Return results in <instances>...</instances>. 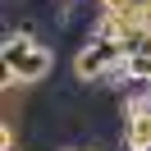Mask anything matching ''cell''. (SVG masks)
Wrapping results in <instances>:
<instances>
[{"instance_id": "2", "label": "cell", "mask_w": 151, "mask_h": 151, "mask_svg": "<svg viewBox=\"0 0 151 151\" xmlns=\"http://www.w3.org/2000/svg\"><path fill=\"white\" fill-rule=\"evenodd\" d=\"M124 60V46L119 41H105V37H83V46H78V55H73V78L83 87H96L101 83V73L110 64H119Z\"/></svg>"}, {"instance_id": "4", "label": "cell", "mask_w": 151, "mask_h": 151, "mask_svg": "<svg viewBox=\"0 0 151 151\" xmlns=\"http://www.w3.org/2000/svg\"><path fill=\"white\" fill-rule=\"evenodd\" d=\"M128 73L133 83H151V55H128Z\"/></svg>"}, {"instance_id": "3", "label": "cell", "mask_w": 151, "mask_h": 151, "mask_svg": "<svg viewBox=\"0 0 151 151\" xmlns=\"http://www.w3.org/2000/svg\"><path fill=\"white\" fill-rule=\"evenodd\" d=\"M119 151H151V114L119 128Z\"/></svg>"}, {"instance_id": "1", "label": "cell", "mask_w": 151, "mask_h": 151, "mask_svg": "<svg viewBox=\"0 0 151 151\" xmlns=\"http://www.w3.org/2000/svg\"><path fill=\"white\" fill-rule=\"evenodd\" d=\"M0 64H5V83L37 87V83H46V78H50V69H55V50H50V46H41V41L19 37V32H5Z\"/></svg>"}, {"instance_id": "5", "label": "cell", "mask_w": 151, "mask_h": 151, "mask_svg": "<svg viewBox=\"0 0 151 151\" xmlns=\"http://www.w3.org/2000/svg\"><path fill=\"white\" fill-rule=\"evenodd\" d=\"M83 151H110V147H105L101 137H92V142H83Z\"/></svg>"}, {"instance_id": "6", "label": "cell", "mask_w": 151, "mask_h": 151, "mask_svg": "<svg viewBox=\"0 0 151 151\" xmlns=\"http://www.w3.org/2000/svg\"><path fill=\"white\" fill-rule=\"evenodd\" d=\"M55 151H83V142H60Z\"/></svg>"}]
</instances>
